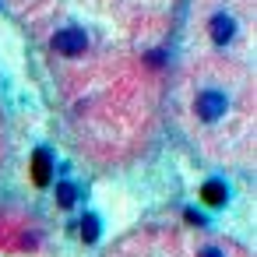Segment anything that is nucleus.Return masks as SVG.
<instances>
[{"label":"nucleus","instance_id":"f257e3e1","mask_svg":"<svg viewBox=\"0 0 257 257\" xmlns=\"http://www.w3.org/2000/svg\"><path fill=\"white\" fill-rule=\"evenodd\" d=\"M225 109H229V95H225V92H218V88H201V92H197V99H194V113H197L204 123L222 120V116H225Z\"/></svg>","mask_w":257,"mask_h":257},{"label":"nucleus","instance_id":"f03ea898","mask_svg":"<svg viewBox=\"0 0 257 257\" xmlns=\"http://www.w3.org/2000/svg\"><path fill=\"white\" fill-rule=\"evenodd\" d=\"M50 46H53L60 57H81V53L88 50V36H85L78 25H67V29H60V32L50 39Z\"/></svg>","mask_w":257,"mask_h":257},{"label":"nucleus","instance_id":"7ed1b4c3","mask_svg":"<svg viewBox=\"0 0 257 257\" xmlns=\"http://www.w3.org/2000/svg\"><path fill=\"white\" fill-rule=\"evenodd\" d=\"M232 36H236V18L225 15V11H218L211 18V39H215V46H225Z\"/></svg>","mask_w":257,"mask_h":257},{"label":"nucleus","instance_id":"20e7f679","mask_svg":"<svg viewBox=\"0 0 257 257\" xmlns=\"http://www.w3.org/2000/svg\"><path fill=\"white\" fill-rule=\"evenodd\" d=\"M201 197H204V204H211V208H222V204L229 201V187H225L222 180H208V183L201 187Z\"/></svg>","mask_w":257,"mask_h":257},{"label":"nucleus","instance_id":"39448f33","mask_svg":"<svg viewBox=\"0 0 257 257\" xmlns=\"http://www.w3.org/2000/svg\"><path fill=\"white\" fill-rule=\"evenodd\" d=\"M32 176H36V183H50V152H46V148H39V152H36Z\"/></svg>","mask_w":257,"mask_h":257},{"label":"nucleus","instance_id":"423d86ee","mask_svg":"<svg viewBox=\"0 0 257 257\" xmlns=\"http://www.w3.org/2000/svg\"><path fill=\"white\" fill-rule=\"evenodd\" d=\"M78 201V187L74 183H57V204L60 208H74Z\"/></svg>","mask_w":257,"mask_h":257},{"label":"nucleus","instance_id":"0eeeda50","mask_svg":"<svg viewBox=\"0 0 257 257\" xmlns=\"http://www.w3.org/2000/svg\"><path fill=\"white\" fill-rule=\"evenodd\" d=\"M81 236H85V243H95V239H99V218H95V215H85Z\"/></svg>","mask_w":257,"mask_h":257},{"label":"nucleus","instance_id":"6e6552de","mask_svg":"<svg viewBox=\"0 0 257 257\" xmlns=\"http://www.w3.org/2000/svg\"><path fill=\"white\" fill-rule=\"evenodd\" d=\"M197 257H225V253H222V250H218V246H204V250H201V253H197Z\"/></svg>","mask_w":257,"mask_h":257}]
</instances>
